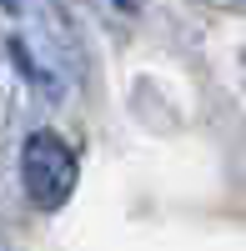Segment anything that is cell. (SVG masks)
Masks as SVG:
<instances>
[{
	"mask_svg": "<svg viewBox=\"0 0 246 251\" xmlns=\"http://www.w3.org/2000/svg\"><path fill=\"white\" fill-rule=\"evenodd\" d=\"M116 5H121V10H136V0H116Z\"/></svg>",
	"mask_w": 246,
	"mask_h": 251,
	"instance_id": "obj_2",
	"label": "cell"
},
{
	"mask_svg": "<svg viewBox=\"0 0 246 251\" xmlns=\"http://www.w3.org/2000/svg\"><path fill=\"white\" fill-rule=\"evenodd\" d=\"M20 181H25V196L40 211L66 206L75 191V151L55 131H35L20 151Z\"/></svg>",
	"mask_w": 246,
	"mask_h": 251,
	"instance_id": "obj_1",
	"label": "cell"
}]
</instances>
